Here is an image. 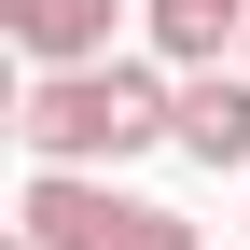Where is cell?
<instances>
[{"instance_id": "obj_1", "label": "cell", "mask_w": 250, "mask_h": 250, "mask_svg": "<svg viewBox=\"0 0 250 250\" xmlns=\"http://www.w3.org/2000/svg\"><path fill=\"white\" fill-rule=\"evenodd\" d=\"M14 139H28V167H139V153H181V70H167V56L28 70Z\"/></svg>"}, {"instance_id": "obj_2", "label": "cell", "mask_w": 250, "mask_h": 250, "mask_svg": "<svg viewBox=\"0 0 250 250\" xmlns=\"http://www.w3.org/2000/svg\"><path fill=\"white\" fill-rule=\"evenodd\" d=\"M28 250H208V223L125 195L111 167H28V208H14Z\"/></svg>"}, {"instance_id": "obj_3", "label": "cell", "mask_w": 250, "mask_h": 250, "mask_svg": "<svg viewBox=\"0 0 250 250\" xmlns=\"http://www.w3.org/2000/svg\"><path fill=\"white\" fill-rule=\"evenodd\" d=\"M181 153L195 167H250V70H181Z\"/></svg>"}, {"instance_id": "obj_4", "label": "cell", "mask_w": 250, "mask_h": 250, "mask_svg": "<svg viewBox=\"0 0 250 250\" xmlns=\"http://www.w3.org/2000/svg\"><path fill=\"white\" fill-rule=\"evenodd\" d=\"M0 28H14L28 70H83V56H111V0H0Z\"/></svg>"}, {"instance_id": "obj_5", "label": "cell", "mask_w": 250, "mask_h": 250, "mask_svg": "<svg viewBox=\"0 0 250 250\" xmlns=\"http://www.w3.org/2000/svg\"><path fill=\"white\" fill-rule=\"evenodd\" d=\"M139 28H153L167 70H223V56L250 42V0H139Z\"/></svg>"}, {"instance_id": "obj_6", "label": "cell", "mask_w": 250, "mask_h": 250, "mask_svg": "<svg viewBox=\"0 0 250 250\" xmlns=\"http://www.w3.org/2000/svg\"><path fill=\"white\" fill-rule=\"evenodd\" d=\"M236 70H250V42H236Z\"/></svg>"}]
</instances>
